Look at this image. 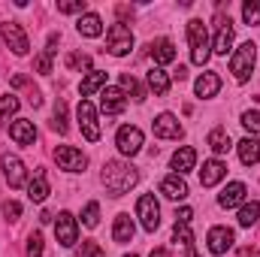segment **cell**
Listing matches in <instances>:
<instances>
[{
	"mask_svg": "<svg viewBox=\"0 0 260 257\" xmlns=\"http://www.w3.org/2000/svg\"><path fill=\"white\" fill-rule=\"evenodd\" d=\"M136 182H139L136 167H130L124 160H106L103 164V185H106V191L112 194V197L127 194Z\"/></svg>",
	"mask_w": 260,
	"mask_h": 257,
	"instance_id": "1",
	"label": "cell"
},
{
	"mask_svg": "<svg viewBox=\"0 0 260 257\" xmlns=\"http://www.w3.org/2000/svg\"><path fill=\"white\" fill-rule=\"evenodd\" d=\"M188 43H191V61L203 67L212 58V43H209V30L203 24V18H191L188 21Z\"/></svg>",
	"mask_w": 260,
	"mask_h": 257,
	"instance_id": "2",
	"label": "cell"
},
{
	"mask_svg": "<svg viewBox=\"0 0 260 257\" xmlns=\"http://www.w3.org/2000/svg\"><path fill=\"white\" fill-rule=\"evenodd\" d=\"M254 61H257V46L248 40V43H242V46L233 52V58H230V73H233V79H236V82H248L251 73H254Z\"/></svg>",
	"mask_w": 260,
	"mask_h": 257,
	"instance_id": "3",
	"label": "cell"
},
{
	"mask_svg": "<svg viewBox=\"0 0 260 257\" xmlns=\"http://www.w3.org/2000/svg\"><path fill=\"white\" fill-rule=\"evenodd\" d=\"M130 49H133V34H130L127 24H112L109 27V34H106V52L109 55H115V58H124L130 55Z\"/></svg>",
	"mask_w": 260,
	"mask_h": 257,
	"instance_id": "4",
	"label": "cell"
},
{
	"mask_svg": "<svg viewBox=\"0 0 260 257\" xmlns=\"http://www.w3.org/2000/svg\"><path fill=\"white\" fill-rule=\"evenodd\" d=\"M136 218L142 221V227H145L148 233H154V230L160 227V206H157L154 194H142V197L136 200Z\"/></svg>",
	"mask_w": 260,
	"mask_h": 257,
	"instance_id": "5",
	"label": "cell"
},
{
	"mask_svg": "<svg viewBox=\"0 0 260 257\" xmlns=\"http://www.w3.org/2000/svg\"><path fill=\"white\" fill-rule=\"evenodd\" d=\"M76 115H79V127L85 133V139H88V142H97V139H100V124H97V109H94V103H91V100H79Z\"/></svg>",
	"mask_w": 260,
	"mask_h": 257,
	"instance_id": "6",
	"label": "cell"
},
{
	"mask_svg": "<svg viewBox=\"0 0 260 257\" xmlns=\"http://www.w3.org/2000/svg\"><path fill=\"white\" fill-rule=\"evenodd\" d=\"M55 160L67 173H85V167H88V157L79 148H73V145H58L55 148Z\"/></svg>",
	"mask_w": 260,
	"mask_h": 257,
	"instance_id": "7",
	"label": "cell"
},
{
	"mask_svg": "<svg viewBox=\"0 0 260 257\" xmlns=\"http://www.w3.org/2000/svg\"><path fill=\"white\" fill-rule=\"evenodd\" d=\"M55 236H58V245L73 248L79 242V224L70 212H58V221H55Z\"/></svg>",
	"mask_w": 260,
	"mask_h": 257,
	"instance_id": "8",
	"label": "cell"
},
{
	"mask_svg": "<svg viewBox=\"0 0 260 257\" xmlns=\"http://www.w3.org/2000/svg\"><path fill=\"white\" fill-rule=\"evenodd\" d=\"M0 37L6 40V46H9L15 55H27L30 43H27V34L21 30V24H15V21H3V24H0Z\"/></svg>",
	"mask_w": 260,
	"mask_h": 257,
	"instance_id": "9",
	"label": "cell"
},
{
	"mask_svg": "<svg viewBox=\"0 0 260 257\" xmlns=\"http://www.w3.org/2000/svg\"><path fill=\"white\" fill-rule=\"evenodd\" d=\"M115 145H118V151L124 154V157H133V154H139V148H142V130L139 127H118V136H115Z\"/></svg>",
	"mask_w": 260,
	"mask_h": 257,
	"instance_id": "10",
	"label": "cell"
},
{
	"mask_svg": "<svg viewBox=\"0 0 260 257\" xmlns=\"http://www.w3.org/2000/svg\"><path fill=\"white\" fill-rule=\"evenodd\" d=\"M100 109H103V115H121V112L127 109L124 91H121V88H103V94H100Z\"/></svg>",
	"mask_w": 260,
	"mask_h": 257,
	"instance_id": "11",
	"label": "cell"
},
{
	"mask_svg": "<svg viewBox=\"0 0 260 257\" xmlns=\"http://www.w3.org/2000/svg\"><path fill=\"white\" fill-rule=\"evenodd\" d=\"M206 242H209V251H212V254H227V251L233 248L236 236H233L230 227H212L209 236H206Z\"/></svg>",
	"mask_w": 260,
	"mask_h": 257,
	"instance_id": "12",
	"label": "cell"
},
{
	"mask_svg": "<svg viewBox=\"0 0 260 257\" xmlns=\"http://www.w3.org/2000/svg\"><path fill=\"white\" fill-rule=\"evenodd\" d=\"M0 167H3V176H6V182H9V188H21V185H24L27 173H24V164H21L15 154H3V157H0Z\"/></svg>",
	"mask_w": 260,
	"mask_h": 257,
	"instance_id": "13",
	"label": "cell"
},
{
	"mask_svg": "<svg viewBox=\"0 0 260 257\" xmlns=\"http://www.w3.org/2000/svg\"><path fill=\"white\" fill-rule=\"evenodd\" d=\"M154 136H160V139H179V136H182L179 118H176L173 112H160V115L154 118Z\"/></svg>",
	"mask_w": 260,
	"mask_h": 257,
	"instance_id": "14",
	"label": "cell"
},
{
	"mask_svg": "<svg viewBox=\"0 0 260 257\" xmlns=\"http://www.w3.org/2000/svg\"><path fill=\"white\" fill-rule=\"evenodd\" d=\"M224 176H227V164H221L218 157H215V160H206L203 170H200V185H203V188H215Z\"/></svg>",
	"mask_w": 260,
	"mask_h": 257,
	"instance_id": "15",
	"label": "cell"
},
{
	"mask_svg": "<svg viewBox=\"0 0 260 257\" xmlns=\"http://www.w3.org/2000/svg\"><path fill=\"white\" fill-rule=\"evenodd\" d=\"M9 136H12L18 145H34L37 127H34V121H27V118H15V121L9 124Z\"/></svg>",
	"mask_w": 260,
	"mask_h": 257,
	"instance_id": "16",
	"label": "cell"
},
{
	"mask_svg": "<svg viewBox=\"0 0 260 257\" xmlns=\"http://www.w3.org/2000/svg\"><path fill=\"white\" fill-rule=\"evenodd\" d=\"M233 46V24L230 18H218V34H215V43H212V52L218 55H227Z\"/></svg>",
	"mask_w": 260,
	"mask_h": 257,
	"instance_id": "17",
	"label": "cell"
},
{
	"mask_svg": "<svg viewBox=\"0 0 260 257\" xmlns=\"http://www.w3.org/2000/svg\"><path fill=\"white\" fill-rule=\"evenodd\" d=\"M245 194H248V188H245L242 182H230L224 191L218 194V203H221L224 209H233V206H242V203H245Z\"/></svg>",
	"mask_w": 260,
	"mask_h": 257,
	"instance_id": "18",
	"label": "cell"
},
{
	"mask_svg": "<svg viewBox=\"0 0 260 257\" xmlns=\"http://www.w3.org/2000/svg\"><path fill=\"white\" fill-rule=\"evenodd\" d=\"M27 197H30V203H46V197H49L46 170H34V179L27 182Z\"/></svg>",
	"mask_w": 260,
	"mask_h": 257,
	"instance_id": "19",
	"label": "cell"
},
{
	"mask_svg": "<svg viewBox=\"0 0 260 257\" xmlns=\"http://www.w3.org/2000/svg\"><path fill=\"white\" fill-rule=\"evenodd\" d=\"M160 194H164L167 200H176V203H179V200H185V197H188V185H185V179H182V176H176V173H173V176H167V179L160 182Z\"/></svg>",
	"mask_w": 260,
	"mask_h": 257,
	"instance_id": "20",
	"label": "cell"
},
{
	"mask_svg": "<svg viewBox=\"0 0 260 257\" xmlns=\"http://www.w3.org/2000/svg\"><path fill=\"white\" fill-rule=\"evenodd\" d=\"M76 30H79L82 37H100V34H103V18H100L97 12H85V15H79Z\"/></svg>",
	"mask_w": 260,
	"mask_h": 257,
	"instance_id": "21",
	"label": "cell"
},
{
	"mask_svg": "<svg viewBox=\"0 0 260 257\" xmlns=\"http://www.w3.org/2000/svg\"><path fill=\"white\" fill-rule=\"evenodd\" d=\"M236 148H239V160H242L245 167H254L260 160V139L257 136H245Z\"/></svg>",
	"mask_w": 260,
	"mask_h": 257,
	"instance_id": "22",
	"label": "cell"
},
{
	"mask_svg": "<svg viewBox=\"0 0 260 257\" xmlns=\"http://www.w3.org/2000/svg\"><path fill=\"white\" fill-rule=\"evenodd\" d=\"M194 91H197V97H215L221 91V76L218 73H203L194 82Z\"/></svg>",
	"mask_w": 260,
	"mask_h": 257,
	"instance_id": "23",
	"label": "cell"
},
{
	"mask_svg": "<svg viewBox=\"0 0 260 257\" xmlns=\"http://www.w3.org/2000/svg\"><path fill=\"white\" fill-rule=\"evenodd\" d=\"M197 164V151L191 145H185V148H179L176 154H173V170H176V176H185V173H191Z\"/></svg>",
	"mask_w": 260,
	"mask_h": 257,
	"instance_id": "24",
	"label": "cell"
},
{
	"mask_svg": "<svg viewBox=\"0 0 260 257\" xmlns=\"http://www.w3.org/2000/svg\"><path fill=\"white\" fill-rule=\"evenodd\" d=\"M206 145L215 151V154H227L230 148H233V142H230V133L227 127H215L209 136H206Z\"/></svg>",
	"mask_w": 260,
	"mask_h": 257,
	"instance_id": "25",
	"label": "cell"
},
{
	"mask_svg": "<svg viewBox=\"0 0 260 257\" xmlns=\"http://www.w3.org/2000/svg\"><path fill=\"white\" fill-rule=\"evenodd\" d=\"M173 242L185 251V257H197V251H194V233L188 230V224H176V227H173Z\"/></svg>",
	"mask_w": 260,
	"mask_h": 257,
	"instance_id": "26",
	"label": "cell"
},
{
	"mask_svg": "<svg viewBox=\"0 0 260 257\" xmlns=\"http://www.w3.org/2000/svg\"><path fill=\"white\" fill-rule=\"evenodd\" d=\"M133 230H136V227H133V218L121 212V215L115 218V224H112V239L124 245V242H130V239H133Z\"/></svg>",
	"mask_w": 260,
	"mask_h": 257,
	"instance_id": "27",
	"label": "cell"
},
{
	"mask_svg": "<svg viewBox=\"0 0 260 257\" xmlns=\"http://www.w3.org/2000/svg\"><path fill=\"white\" fill-rule=\"evenodd\" d=\"M151 58H154V64H173V61H176V46H173V40H157V43H151Z\"/></svg>",
	"mask_w": 260,
	"mask_h": 257,
	"instance_id": "28",
	"label": "cell"
},
{
	"mask_svg": "<svg viewBox=\"0 0 260 257\" xmlns=\"http://www.w3.org/2000/svg\"><path fill=\"white\" fill-rule=\"evenodd\" d=\"M103 85H106V73H103V70H91V73L82 79V85H79V94H82V100H85V97H91L94 91H100Z\"/></svg>",
	"mask_w": 260,
	"mask_h": 257,
	"instance_id": "29",
	"label": "cell"
},
{
	"mask_svg": "<svg viewBox=\"0 0 260 257\" xmlns=\"http://www.w3.org/2000/svg\"><path fill=\"white\" fill-rule=\"evenodd\" d=\"M148 88L157 94V97H164L167 91H170V76L160 70V67H154V70H148Z\"/></svg>",
	"mask_w": 260,
	"mask_h": 257,
	"instance_id": "30",
	"label": "cell"
},
{
	"mask_svg": "<svg viewBox=\"0 0 260 257\" xmlns=\"http://www.w3.org/2000/svg\"><path fill=\"white\" fill-rule=\"evenodd\" d=\"M260 221V203L251 200V203H242L239 209V227H254Z\"/></svg>",
	"mask_w": 260,
	"mask_h": 257,
	"instance_id": "31",
	"label": "cell"
},
{
	"mask_svg": "<svg viewBox=\"0 0 260 257\" xmlns=\"http://www.w3.org/2000/svg\"><path fill=\"white\" fill-rule=\"evenodd\" d=\"M18 112V97L15 94H3L0 97V121H6V127H9V118Z\"/></svg>",
	"mask_w": 260,
	"mask_h": 257,
	"instance_id": "32",
	"label": "cell"
},
{
	"mask_svg": "<svg viewBox=\"0 0 260 257\" xmlns=\"http://www.w3.org/2000/svg\"><path fill=\"white\" fill-rule=\"evenodd\" d=\"M52 127L58 130V133H67L70 124H67V103L64 100H58L55 103V115H52Z\"/></svg>",
	"mask_w": 260,
	"mask_h": 257,
	"instance_id": "33",
	"label": "cell"
},
{
	"mask_svg": "<svg viewBox=\"0 0 260 257\" xmlns=\"http://www.w3.org/2000/svg\"><path fill=\"white\" fill-rule=\"evenodd\" d=\"M82 224H85V227H97V224H100V203L91 200V203L85 206V212H82Z\"/></svg>",
	"mask_w": 260,
	"mask_h": 257,
	"instance_id": "34",
	"label": "cell"
},
{
	"mask_svg": "<svg viewBox=\"0 0 260 257\" xmlns=\"http://www.w3.org/2000/svg\"><path fill=\"white\" fill-rule=\"evenodd\" d=\"M121 91H130L136 100H145V88H142V85H139L130 73H124V76H121Z\"/></svg>",
	"mask_w": 260,
	"mask_h": 257,
	"instance_id": "35",
	"label": "cell"
},
{
	"mask_svg": "<svg viewBox=\"0 0 260 257\" xmlns=\"http://www.w3.org/2000/svg\"><path fill=\"white\" fill-rule=\"evenodd\" d=\"M242 18L245 24H260V0H248L242 6Z\"/></svg>",
	"mask_w": 260,
	"mask_h": 257,
	"instance_id": "36",
	"label": "cell"
},
{
	"mask_svg": "<svg viewBox=\"0 0 260 257\" xmlns=\"http://www.w3.org/2000/svg\"><path fill=\"white\" fill-rule=\"evenodd\" d=\"M76 257H106L103 254V248L97 245V242H91V239H85L79 248H76Z\"/></svg>",
	"mask_w": 260,
	"mask_h": 257,
	"instance_id": "37",
	"label": "cell"
},
{
	"mask_svg": "<svg viewBox=\"0 0 260 257\" xmlns=\"http://www.w3.org/2000/svg\"><path fill=\"white\" fill-rule=\"evenodd\" d=\"M58 12H64V15H73V12L85 15V0H64V3H58Z\"/></svg>",
	"mask_w": 260,
	"mask_h": 257,
	"instance_id": "38",
	"label": "cell"
},
{
	"mask_svg": "<svg viewBox=\"0 0 260 257\" xmlns=\"http://www.w3.org/2000/svg\"><path fill=\"white\" fill-rule=\"evenodd\" d=\"M27 257H43V236L40 233L27 236Z\"/></svg>",
	"mask_w": 260,
	"mask_h": 257,
	"instance_id": "39",
	"label": "cell"
},
{
	"mask_svg": "<svg viewBox=\"0 0 260 257\" xmlns=\"http://www.w3.org/2000/svg\"><path fill=\"white\" fill-rule=\"evenodd\" d=\"M242 127L248 133H260V112H245L242 115Z\"/></svg>",
	"mask_w": 260,
	"mask_h": 257,
	"instance_id": "40",
	"label": "cell"
},
{
	"mask_svg": "<svg viewBox=\"0 0 260 257\" xmlns=\"http://www.w3.org/2000/svg\"><path fill=\"white\" fill-rule=\"evenodd\" d=\"M3 215H6L9 221H18V215H21V206H18L15 200H6V203H3Z\"/></svg>",
	"mask_w": 260,
	"mask_h": 257,
	"instance_id": "41",
	"label": "cell"
},
{
	"mask_svg": "<svg viewBox=\"0 0 260 257\" xmlns=\"http://www.w3.org/2000/svg\"><path fill=\"white\" fill-rule=\"evenodd\" d=\"M67 64L73 67V70H88V67H91V58H88V55H70Z\"/></svg>",
	"mask_w": 260,
	"mask_h": 257,
	"instance_id": "42",
	"label": "cell"
},
{
	"mask_svg": "<svg viewBox=\"0 0 260 257\" xmlns=\"http://www.w3.org/2000/svg\"><path fill=\"white\" fill-rule=\"evenodd\" d=\"M37 70H40L43 76H49V73H52V55H46V52H43V55L37 58Z\"/></svg>",
	"mask_w": 260,
	"mask_h": 257,
	"instance_id": "43",
	"label": "cell"
},
{
	"mask_svg": "<svg viewBox=\"0 0 260 257\" xmlns=\"http://www.w3.org/2000/svg\"><path fill=\"white\" fill-rule=\"evenodd\" d=\"M191 218H194V212H191V209H188V206H185V209H179V212H176V224H191Z\"/></svg>",
	"mask_w": 260,
	"mask_h": 257,
	"instance_id": "44",
	"label": "cell"
},
{
	"mask_svg": "<svg viewBox=\"0 0 260 257\" xmlns=\"http://www.w3.org/2000/svg\"><path fill=\"white\" fill-rule=\"evenodd\" d=\"M239 257H257V251H254V248H242V251H239Z\"/></svg>",
	"mask_w": 260,
	"mask_h": 257,
	"instance_id": "45",
	"label": "cell"
},
{
	"mask_svg": "<svg viewBox=\"0 0 260 257\" xmlns=\"http://www.w3.org/2000/svg\"><path fill=\"white\" fill-rule=\"evenodd\" d=\"M151 257H170V251H167V248H154V251H151Z\"/></svg>",
	"mask_w": 260,
	"mask_h": 257,
	"instance_id": "46",
	"label": "cell"
},
{
	"mask_svg": "<svg viewBox=\"0 0 260 257\" xmlns=\"http://www.w3.org/2000/svg\"><path fill=\"white\" fill-rule=\"evenodd\" d=\"M124 257H136V254H124Z\"/></svg>",
	"mask_w": 260,
	"mask_h": 257,
	"instance_id": "47",
	"label": "cell"
}]
</instances>
